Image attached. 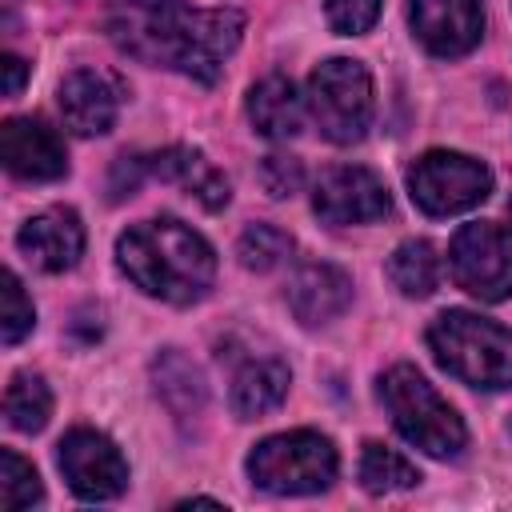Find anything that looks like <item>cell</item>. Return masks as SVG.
<instances>
[{"mask_svg":"<svg viewBox=\"0 0 512 512\" xmlns=\"http://www.w3.org/2000/svg\"><path fill=\"white\" fill-rule=\"evenodd\" d=\"M244 16L236 8H192L184 0H116L108 16L112 44L152 68L216 84L236 52Z\"/></svg>","mask_w":512,"mask_h":512,"instance_id":"6da1fadb","label":"cell"},{"mask_svg":"<svg viewBox=\"0 0 512 512\" xmlns=\"http://www.w3.org/2000/svg\"><path fill=\"white\" fill-rule=\"evenodd\" d=\"M116 264L144 296L164 304H196L216 280L212 244L172 216L132 224L116 240Z\"/></svg>","mask_w":512,"mask_h":512,"instance_id":"7a4b0ae2","label":"cell"},{"mask_svg":"<svg viewBox=\"0 0 512 512\" xmlns=\"http://www.w3.org/2000/svg\"><path fill=\"white\" fill-rule=\"evenodd\" d=\"M432 360L460 384L480 392L512 388V328L476 316L468 308H448L428 324Z\"/></svg>","mask_w":512,"mask_h":512,"instance_id":"3957f363","label":"cell"},{"mask_svg":"<svg viewBox=\"0 0 512 512\" xmlns=\"http://www.w3.org/2000/svg\"><path fill=\"white\" fill-rule=\"evenodd\" d=\"M380 404L388 408L396 432L436 456V460H456L468 444V428L456 416V408L412 368V364H396L380 376Z\"/></svg>","mask_w":512,"mask_h":512,"instance_id":"277c9868","label":"cell"},{"mask_svg":"<svg viewBox=\"0 0 512 512\" xmlns=\"http://www.w3.org/2000/svg\"><path fill=\"white\" fill-rule=\"evenodd\" d=\"M336 448L328 436L296 428V432H280L260 440L248 452V476L256 488L272 492V496H312L324 492L336 480Z\"/></svg>","mask_w":512,"mask_h":512,"instance_id":"5b68a950","label":"cell"},{"mask_svg":"<svg viewBox=\"0 0 512 512\" xmlns=\"http://www.w3.org/2000/svg\"><path fill=\"white\" fill-rule=\"evenodd\" d=\"M308 116L316 120L320 136L332 144H356L364 140L372 124V76L360 60L332 56L308 76Z\"/></svg>","mask_w":512,"mask_h":512,"instance_id":"8992f818","label":"cell"},{"mask_svg":"<svg viewBox=\"0 0 512 512\" xmlns=\"http://www.w3.org/2000/svg\"><path fill=\"white\" fill-rule=\"evenodd\" d=\"M492 172L464 152H424L408 168V196L428 216H456L488 200Z\"/></svg>","mask_w":512,"mask_h":512,"instance_id":"52a82bcc","label":"cell"},{"mask_svg":"<svg viewBox=\"0 0 512 512\" xmlns=\"http://www.w3.org/2000/svg\"><path fill=\"white\" fill-rule=\"evenodd\" d=\"M448 268L468 296L484 304L508 300L512 296V232L492 220L460 224V232L448 244Z\"/></svg>","mask_w":512,"mask_h":512,"instance_id":"ba28073f","label":"cell"},{"mask_svg":"<svg viewBox=\"0 0 512 512\" xmlns=\"http://www.w3.org/2000/svg\"><path fill=\"white\" fill-rule=\"evenodd\" d=\"M312 212L332 224V228H348V224H376L392 212V196L384 188V180L372 168L360 164H340L332 172H324L312 188Z\"/></svg>","mask_w":512,"mask_h":512,"instance_id":"9c48e42d","label":"cell"},{"mask_svg":"<svg viewBox=\"0 0 512 512\" xmlns=\"http://www.w3.org/2000/svg\"><path fill=\"white\" fill-rule=\"evenodd\" d=\"M60 472L80 500H116L128 484V460L96 428H72L60 440Z\"/></svg>","mask_w":512,"mask_h":512,"instance_id":"30bf717a","label":"cell"},{"mask_svg":"<svg viewBox=\"0 0 512 512\" xmlns=\"http://www.w3.org/2000/svg\"><path fill=\"white\" fill-rule=\"evenodd\" d=\"M412 36L440 60L464 56L484 36V4L480 0H408Z\"/></svg>","mask_w":512,"mask_h":512,"instance_id":"8fae6325","label":"cell"},{"mask_svg":"<svg viewBox=\"0 0 512 512\" xmlns=\"http://www.w3.org/2000/svg\"><path fill=\"white\" fill-rule=\"evenodd\" d=\"M0 160L16 180H60L68 172V156L60 136L32 116H12L0 128Z\"/></svg>","mask_w":512,"mask_h":512,"instance_id":"7c38bea8","label":"cell"},{"mask_svg":"<svg viewBox=\"0 0 512 512\" xmlns=\"http://www.w3.org/2000/svg\"><path fill=\"white\" fill-rule=\"evenodd\" d=\"M60 116L76 136H104L120 112V88L96 68H76L60 80Z\"/></svg>","mask_w":512,"mask_h":512,"instance_id":"4fadbf2b","label":"cell"},{"mask_svg":"<svg viewBox=\"0 0 512 512\" xmlns=\"http://www.w3.org/2000/svg\"><path fill=\"white\" fill-rule=\"evenodd\" d=\"M16 244L40 272H68L84 252V224L72 208H44L20 228Z\"/></svg>","mask_w":512,"mask_h":512,"instance_id":"5bb4252c","label":"cell"},{"mask_svg":"<svg viewBox=\"0 0 512 512\" xmlns=\"http://www.w3.org/2000/svg\"><path fill=\"white\" fill-rule=\"evenodd\" d=\"M284 300L292 308V316L304 328H320L328 320H336L348 304H352V280L344 268L336 264H304L296 268V276L284 288Z\"/></svg>","mask_w":512,"mask_h":512,"instance_id":"9a60e30c","label":"cell"},{"mask_svg":"<svg viewBox=\"0 0 512 512\" xmlns=\"http://www.w3.org/2000/svg\"><path fill=\"white\" fill-rule=\"evenodd\" d=\"M144 164H148V176L184 188V192H188L200 208H208V212H220V208L228 204V196H232L228 180H224V176L212 168V160H208L204 152H196V148H180V144H176V148H164V152L148 156Z\"/></svg>","mask_w":512,"mask_h":512,"instance_id":"2e32d148","label":"cell"},{"mask_svg":"<svg viewBox=\"0 0 512 512\" xmlns=\"http://www.w3.org/2000/svg\"><path fill=\"white\" fill-rule=\"evenodd\" d=\"M304 112H308V100L280 72L264 76L248 92V120L264 140H292L304 128Z\"/></svg>","mask_w":512,"mask_h":512,"instance_id":"e0dca14e","label":"cell"},{"mask_svg":"<svg viewBox=\"0 0 512 512\" xmlns=\"http://www.w3.org/2000/svg\"><path fill=\"white\" fill-rule=\"evenodd\" d=\"M288 384H292V372L288 364H280L276 356H256V360H244L232 376V412L240 420H260L268 412H276L288 396Z\"/></svg>","mask_w":512,"mask_h":512,"instance_id":"ac0fdd59","label":"cell"},{"mask_svg":"<svg viewBox=\"0 0 512 512\" xmlns=\"http://www.w3.org/2000/svg\"><path fill=\"white\" fill-rule=\"evenodd\" d=\"M388 280L412 296V300H424L436 292L440 284V256L428 240H404L392 256H388Z\"/></svg>","mask_w":512,"mask_h":512,"instance_id":"d6986e66","label":"cell"},{"mask_svg":"<svg viewBox=\"0 0 512 512\" xmlns=\"http://www.w3.org/2000/svg\"><path fill=\"white\" fill-rule=\"evenodd\" d=\"M48 416H52V392H48V384L40 376H32V372L12 376L8 392H4V420H8V428H16V432H40L48 424Z\"/></svg>","mask_w":512,"mask_h":512,"instance_id":"ffe728a7","label":"cell"},{"mask_svg":"<svg viewBox=\"0 0 512 512\" xmlns=\"http://www.w3.org/2000/svg\"><path fill=\"white\" fill-rule=\"evenodd\" d=\"M156 392L168 400V408L176 416H188V412H200L204 408V384H200V372L180 356V352H164L156 360Z\"/></svg>","mask_w":512,"mask_h":512,"instance_id":"44dd1931","label":"cell"},{"mask_svg":"<svg viewBox=\"0 0 512 512\" xmlns=\"http://www.w3.org/2000/svg\"><path fill=\"white\" fill-rule=\"evenodd\" d=\"M360 484L376 496L384 492H404V488H416L420 484V472L416 464H408L400 452L384 448V444H364V456H360Z\"/></svg>","mask_w":512,"mask_h":512,"instance_id":"7402d4cb","label":"cell"},{"mask_svg":"<svg viewBox=\"0 0 512 512\" xmlns=\"http://www.w3.org/2000/svg\"><path fill=\"white\" fill-rule=\"evenodd\" d=\"M292 248H296V240H292L284 228H276V224H252V228L240 236L236 256H240V264L252 268V272H272V268H280V264L292 256Z\"/></svg>","mask_w":512,"mask_h":512,"instance_id":"603a6c76","label":"cell"},{"mask_svg":"<svg viewBox=\"0 0 512 512\" xmlns=\"http://www.w3.org/2000/svg\"><path fill=\"white\" fill-rule=\"evenodd\" d=\"M40 496H44V488H40L36 468L24 456H16L12 448H4L0 452V508L4 512L32 508V504H40Z\"/></svg>","mask_w":512,"mask_h":512,"instance_id":"cb8c5ba5","label":"cell"},{"mask_svg":"<svg viewBox=\"0 0 512 512\" xmlns=\"http://www.w3.org/2000/svg\"><path fill=\"white\" fill-rule=\"evenodd\" d=\"M32 324H36V308L24 296V284L16 280V272H4L0 276V340L12 348L32 332Z\"/></svg>","mask_w":512,"mask_h":512,"instance_id":"d4e9b609","label":"cell"},{"mask_svg":"<svg viewBox=\"0 0 512 512\" xmlns=\"http://www.w3.org/2000/svg\"><path fill=\"white\" fill-rule=\"evenodd\" d=\"M256 176H260V184H264V192H268L272 200L296 196V192L304 188V164H300L296 156H284V152L264 156L260 168H256Z\"/></svg>","mask_w":512,"mask_h":512,"instance_id":"484cf974","label":"cell"},{"mask_svg":"<svg viewBox=\"0 0 512 512\" xmlns=\"http://www.w3.org/2000/svg\"><path fill=\"white\" fill-rule=\"evenodd\" d=\"M324 16H328L332 32L364 36L380 16V0H324Z\"/></svg>","mask_w":512,"mask_h":512,"instance_id":"4316f807","label":"cell"},{"mask_svg":"<svg viewBox=\"0 0 512 512\" xmlns=\"http://www.w3.org/2000/svg\"><path fill=\"white\" fill-rule=\"evenodd\" d=\"M0 72H4V96H20V88H24V80H28V64H24L20 56L4 52V56H0Z\"/></svg>","mask_w":512,"mask_h":512,"instance_id":"83f0119b","label":"cell"},{"mask_svg":"<svg viewBox=\"0 0 512 512\" xmlns=\"http://www.w3.org/2000/svg\"><path fill=\"white\" fill-rule=\"evenodd\" d=\"M508 220H512V204H508Z\"/></svg>","mask_w":512,"mask_h":512,"instance_id":"f1b7e54d","label":"cell"},{"mask_svg":"<svg viewBox=\"0 0 512 512\" xmlns=\"http://www.w3.org/2000/svg\"><path fill=\"white\" fill-rule=\"evenodd\" d=\"M508 432H512V420H508Z\"/></svg>","mask_w":512,"mask_h":512,"instance_id":"f546056e","label":"cell"}]
</instances>
